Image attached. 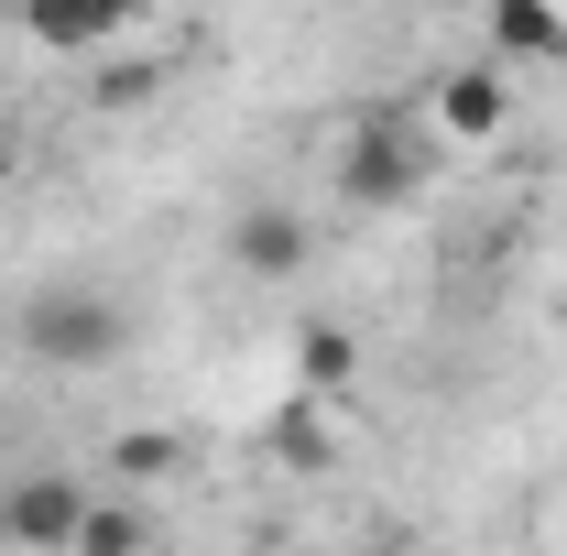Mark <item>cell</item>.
Returning <instances> with one entry per match:
<instances>
[{"instance_id":"30bf717a","label":"cell","mask_w":567,"mask_h":556,"mask_svg":"<svg viewBox=\"0 0 567 556\" xmlns=\"http://www.w3.org/2000/svg\"><path fill=\"white\" fill-rule=\"evenodd\" d=\"M274 447H295L306 470H328V425H317V404H284V415H274Z\"/></svg>"},{"instance_id":"6da1fadb","label":"cell","mask_w":567,"mask_h":556,"mask_svg":"<svg viewBox=\"0 0 567 556\" xmlns=\"http://www.w3.org/2000/svg\"><path fill=\"white\" fill-rule=\"evenodd\" d=\"M132 349V306L110 284H33L22 295V360L44 371H110Z\"/></svg>"},{"instance_id":"9c48e42d","label":"cell","mask_w":567,"mask_h":556,"mask_svg":"<svg viewBox=\"0 0 567 556\" xmlns=\"http://www.w3.org/2000/svg\"><path fill=\"white\" fill-rule=\"evenodd\" d=\"M110 459H121L132 481H164V470H175V436H164V425H132V436H121Z\"/></svg>"},{"instance_id":"8fae6325","label":"cell","mask_w":567,"mask_h":556,"mask_svg":"<svg viewBox=\"0 0 567 556\" xmlns=\"http://www.w3.org/2000/svg\"><path fill=\"white\" fill-rule=\"evenodd\" d=\"M11 186H22V132L0 121V197H11Z\"/></svg>"},{"instance_id":"3957f363","label":"cell","mask_w":567,"mask_h":556,"mask_svg":"<svg viewBox=\"0 0 567 556\" xmlns=\"http://www.w3.org/2000/svg\"><path fill=\"white\" fill-rule=\"evenodd\" d=\"M76 524H87V481H66V470H22L0 491V546L22 556H76Z\"/></svg>"},{"instance_id":"8992f818","label":"cell","mask_w":567,"mask_h":556,"mask_svg":"<svg viewBox=\"0 0 567 556\" xmlns=\"http://www.w3.org/2000/svg\"><path fill=\"white\" fill-rule=\"evenodd\" d=\"M481 44H492V66H557L567 55V11H546V0H492L481 11Z\"/></svg>"},{"instance_id":"7c38bea8","label":"cell","mask_w":567,"mask_h":556,"mask_svg":"<svg viewBox=\"0 0 567 556\" xmlns=\"http://www.w3.org/2000/svg\"><path fill=\"white\" fill-rule=\"evenodd\" d=\"M557 535H567V502H557Z\"/></svg>"},{"instance_id":"ba28073f","label":"cell","mask_w":567,"mask_h":556,"mask_svg":"<svg viewBox=\"0 0 567 556\" xmlns=\"http://www.w3.org/2000/svg\"><path fill=\"white\" fill-rule=\"evenodd\" d=\"M76 556H142V513H132V502H87Z\"/></svg>"},{"instance_id":"7a4b0ae2","label":"cell","mask_w":567,"mask_h":556,"mask_svg":"<svg viewBox=\"0 0 567 556\" xmlns=\"http://www.w3.org/2000/svg\"><path fill=\"white\" fill-rule=\"evenodd\" d=\"M339 197H350V208H415L425 197V142L404 132V121H360V132L339 142Z\"/></svg>"},{"instance_id":"52a82bcc","label":"cell","mask_w":567,"mask_h":556,"mask_svg":"<svg viewBox=\"0 0 567 556\" xmlns=\"http://www.w3.org/2000/svg\"><path fill=\"white\" fill-rule=\"evenodd\" d=\"M295 382H306V393H350L360 382V339L350 328H306V339H295Z\"/></svg>"},{"instance_id":"5b68a950","label":"cell","mask_w":567,"mask_h":556,"mask_svg":"<svg viewBox=\"0 0 567 556\" xmlns=\"http://www.w3.org/2000/svg\"><path fill=\"white\" fill-rule=\"evenodd\" d=\"M229 262H240L251 284H295L306 262H317V218L284 208V197H251V208L229 218Z\"/></svg>"},{"instance_id":"277c9868","label":"cell","mask_w":567,"mask_h":556,"mask_svg":"<svg viewBox=\"0 0 567 556\" xmlns=\"http://www.w3.org/2000/svg\"><path fill=\"white\" fill-rule=\"evenodd\" d=\"M425 132L436 142H458V153H481V142L513 132V76L481 55V66H447L436 87H425Z\"/></svg>"}]
</instances>
